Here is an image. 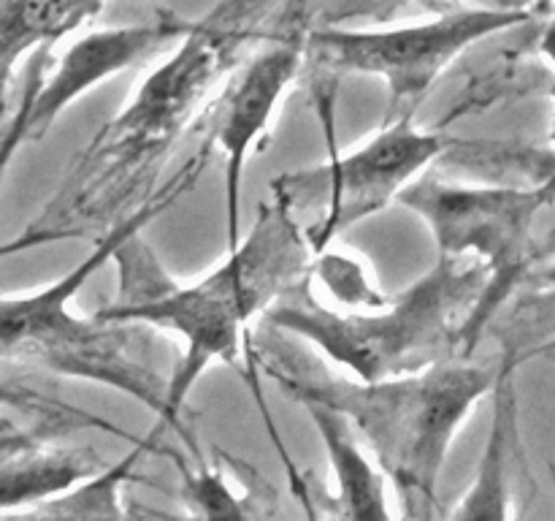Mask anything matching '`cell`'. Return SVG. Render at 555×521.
Listing matches in <instances>:
<instances>
[{"label": "cell", "mask_w": 555, "mask_h": 521, "mask_svg": "<svg viewBox=\"0 0 555 521\" xmlns=\"http://www.w3.org/2000/svg\"><path fill=\"white\" fill-rule=\"evenodd\" d=\"M293 0H220L193 22L177 49L144 76L122 112L108 119L79 152L68 177L33 226L70 239L87 228L128 215L163 161L215 101V87L271 36V25Z\"/></svg>", "instance_id": "cell-1"}, {"label": "cell", "mask_w": 555, "mask_h": 521, "mask_svg": "<svg viewBox=\"0 0 555 521\" xmlns=\"http://www.w3.org/2000/svg\"><path fill=\"white\" fill-rule=\"evenodd\" d=\"M108 0H0V106L25 54L52 49Z\"/></svg>", "instance_id": "cell-14"}, {"label": "cell", "mask_w": 555, "mask_h": 521, "mask_svg": "<svg viewBox=\"0 0 555 521\" xmlns=\"http://www.w3.org/2000/svg\"><path fill=\"white\" fill-rule=\"evenodd\" d=\"M399 204L431 231L439 255L475 258L491 269V282L472 320V342L499 304L534 269V223L551 195L542 185H464L434 174L412 179Z\"/></svg>", "instance_id": "cell-8"}, {"label": "cell", "mask_w": 555, "mask_h": 521, "mask_svg": "<svg viewBox=\"0 0 555 521\" xmlns=\"http://www.w3.org/2000/svg\"><path fill=\"white\" fill-rule=\"evenodd\" d=\"M312 271L323 280L336 304L352 309H372L385 304L388 298L379 293V288L372 280H366V269L358 258L341 253H320L314 255Z\"/></svg>", "instance_id": "cell-17"}, {"label": "cell", "mask_w": 555, "mask_h": 521, "mask_svg": "<svg viewBox=\"0 0 555 521\" xmlns=\"http://www.w3.org/2000/svg\"><path fill=\"white\" fill-rule=\"evenodd\" d=\"M526 282H531L537 291L555 298V255H551L542 266H534V269L529 271V277H526Z\"/></svg>", "instance_id": "cell-21"}, {"label": "cell", "mask_w": 555, "mask_h": 521, "mask_svg": "<svg viewBox=\"0 0 555 521\" xmlns=\"http://www.w3.org/2000/svg\"><path fill=\"white\" fill-rule=\"evenodd\" d=\"M318 3L320 25H341L345 20H366V16H388L404 0H307ZM466 5H493V9H537V0H459Z\"/></svg>", "instance_id": "cell-19"}, {"label": "cell", "mask_w": 555, "mask_h": 521, "mask_svg": "<svg viewBox=\"0 0 555 521\" xmlns=\"http://www.w3.org/2000/svg\"><path fill=\"white\" fill-rule=\"evenodd\" d=\"M255 364L298 405L320 402L341 412L393 483L401 516L421 521L437 516L439 478L455 434L493 394L499 378V361L475 364L466 356L385 380L339 378L328 369L307 372L304 364L280 353L276 342L258 334L244 358L247 369Z\"/></svg>", "instance_id": "cell-3"}, {"label": "cell", "mask_w": 555, "mask_h": 521, "mask_svg": "<svg viewBox=\"0 0 555 521\" xmlns=\"http://www.w3.org/2000/svg\"><path fill=\"white\" fill-rule=\"evenodd\" d=\"M92 448H63L52 437L20 440L0 448V510H25L68 492L103 470Z\"/></svg>", "instance_id": "cell-12"}, {"label": "cell", "mask_w": 555, "mask_h": 521, "mask_svg": "<svg viewBox=\"0 0 555 521\" xmlns=\"http://www.w3.org/2000/svg\"><path fill=\"white\" fill-rule=\"evenodd\" d=\"M209 157L211 147L204 144L198 155L188 157L171 179L150 193V199L112 223L92 253L60 280L36 291L0 296V361L27 364L65 378L108 385L155 412L157 427L152 434L168 429L171 374H163L157 367L152 351V326L106 320L101 315L85 318L70 309V302L85 282L114 258L125 239L144 231L155 217L171 209L190 188H195Z\"/></svg>", "instance_id": "cell-4"}, {"label": "cell", "mask_w": 555, "mask_h": 521, "mask_svg": "<svg viewBox=\"0 0 555 521\" xmlns=\"http://www.w3.org/2000/svg\"><path fill=\"white\" fill-rule=\"evenodd\" d=\"M304 410L312 418L325 450H328V465L334 472V505L336 516L356 521H388V486H385L383 467L374 465L363 454L358 443V432L341 412L334 407L320 405V402H301Z\"/></svg>", "instance_id": "cell-13"}, {"label": "cell", "mask_w": 555, "mask_h": 521, "mask_svg": "<svg viewBox=\"0 0 555 521\" xmlns=\"http://www.w3.org/2000/svg\"><path fill=\"white\" fill-rule=\"evenodd\" d=\"M112 260L119 269L117 296L95 315L166 329L184 340V356L168 389V429L182 434L179 412L193 385L211 364L247 358L253 320L309 277L314 253L301 223L271 195L260 204L247 237L198 282L173 280L141 233L125 239Z\"/></svg>", "instance_id": "cell-2"}, {"label": "cell", "mask_w": 555, "mask_h": 521, "mask_svg": "<svg viewBox=\"0 0 555 521\" xmlns=\"http://www.w3.org/2000/svg\"><path fill=\"white\" fill-rule=\"evenodd\" d=\"M60 239H70V237L63 231H49V228L30 226L25 233H20V237H14V239H9V242L0 244V260L11 258V255H16V253H27V250L43 247V244L60 242Z\"/></svg>", "instance_id": "cell-20"}, {"label": "cell", "mask_w": 555, "mask_h": 521, "mask_svg": "<svg viewBox=\"0 0 555 521\" xmlns=\"http://www.w3.org/2000/svg\"><path fill=\"white\" fill-rule=\"evenodd\" d=\"M307 27L285 25L271 33L258 52L247 54L209 103L198 128L206 144L225 161V239L228 250L242 242V182L255 141L269 130L276 106L307 65Z\"/></svg>", "instance_id": "cell-10"}, {"label": "cell", "mask_w": 555, "mask_h": 521, "mask_svg": "<svg viewBox=\"0 0 555 521\" xmlns=\"http://www.w3.org/2000/svg\"><path fill=\"white\" fill-rule=\"evenodd\" d=\"M190 25L193 22L177 14H157L155 20L133 22V25L98 27L76 38L60 54L52 74L43 68L52 49H38L20 109L14 112L9 128L0 134V185L16 150L27 141L43 139L70 103L95 90L101 81L114 79L130 65L160 52L168 41H179Z\"/></svg>", "instance_id": "cell-9"}, {"label": "cell", "mask_w": 555, "mask_h": 521, "mask_svg": "<svg viewBox=\"0 0 555 521\" xmlns=\"http://www.w3.org/2000/svg\"><path fill=\"white\" fill-rule=\"evenodd\" d=\"M450 147L437 130L415 125V114L393 117L372 139L350 152H331L320 166L285 171L271 182V195L296 220L312 253H323L336 237L399 201L401 190L421 177Z\"/></svg>", "instance_id": "cell-7"}, {"label": "cell", "mask_w": 555, "mask_h": 521, "mask_svg": "<svg viewBox=\"0 0 555 521\" xmlns=\"http://www.w3.org/2000/svg\"><path fill=\"white\" fill-rule=\"evenodd\" d=\"M184 475V488L182 499L190 505V513L195 516H249L255 510H249V499L238 497L233 492L231 481H228L225 472L215 470V467L201 465L198 470H190L188 465H182Z\"/></svg>", "instance_id": "cell-18"}, {"label": "cell", "mask_w": 555, "mask_h": 521, "mask_svg": "<svg viewBox=\"0 0 555 521\" xmlns=\"http://www.w3.org/2000/svg\"><path fill=\"white\" fill-rule=\"evenodd\" d=\"M81 429H101L117 437H130L125 429L95 412L43 394L20 380H0V448L30 437L60 440Z\"/></svg>", "instance_id": "cell-15"}, {"label": "cell", "mask_w": 555, "mask_h": 521, "mask_svg": "<svg viewBox=\"0 0 555 521\" xmlns=\"http://www.w3.org/2000/svg\"><path fill=\"white\" fill-rule=\"evenodd\" d=\"M146 450H157L155 434L135 440V448L125 459L106 465L101 472L76 483L68 492L47 499L43 505L33 508L30 516H43V519H122V516H128V510L119 503V488L133 478L135 465Z\"/></svg>", "instance_id": "cell-16"}, {"label": "cell", "mask_w": 555, "mask_h": 521, "mask_svg": "<svg viewBox=\"0 0 555 521\" xmlns=\"http://www.w3.org/2000/svg\"><path fill=\"white\" fill-rule=\"evenodd\" d=\"M488 282L491 269L480 260L439 255L426 275L379 307L336 309L314 296L309 271L260 323L314 345L350 378H399L469 353L472 320Z\"/></svg>", "instance_id": "cell-5"}, {"label": "cell", "mask_w": 555, "mask_h": 521, "mask_svg": "<svg viewBox=\"0 0 555 521\" xmlns=\"http://www.w3.org/2000/svg\"><path fill=\"white\" fill-rule=\"evenodd\" d=\"M534 353H524L518 345H507L499 358V378L493 385V421L482 448L480 467L459 499L450 519H509L515 516V478L513 472L524 465L518 437V391L515 374L518 367Z\"/></svg>", "instance_id": "cell-11"}, {"label": "cell", "mask_w": 555, "mask_h": 521, "mask_svg": "<svg viewBox=\"0 0 555 521\" xmlns=\"http://www.w3.org/2000/svg\"><path fill=\"white\" fill-rule=\"evenodd\" d=\"M537 9L461 5L399 27L318 25L307 33V65L320 79L374 76L388 87L390 119L415 114L461 52L493 33L526 25Z\"/></svg>", "instance_id": "cell-6"}]
</instances>
